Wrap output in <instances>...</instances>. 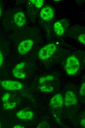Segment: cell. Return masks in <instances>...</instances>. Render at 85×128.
<instances>
[{"mask_svg":"<svg viewBox=\"0 0 85 128\" xmlns=\"http://www.w3.org/2000/svg\"><path fill=\"white\" fill-rule=\"evenodd\" d=\"M25 63L23 62H20L17 64L12 71V74L15 78L20 79L25 78L26 74L24 71Z\"/></svg>","mask_w":85,"mask_h":128,"instance_id":"cell-6","label":"cell"},{"mask_svg":"<svg viewBox=\"0 0 85 128\" xmlns=\"http://www.w3.org/2000/svg\"><path fill=\"white\" fill-rule=\"evenodd\" d=\"M64 103L63 96L60 94H57L54 95L51 99L50 104L54 108H56L61 107Z\"/></svg>","mask_w":85,"mask_h":128,"instance_id":"cell-9","label":"cell"},{"mask_svg":"<svg viewBox=\"0 0 85 128\" xmlns=\"http://www.w3.org/2000/svg\"><path fill=\"white\" fill-rule=\"evenodd\" d=\"M0 86L9 91L18 90L23 87L22 83L18 81L11 80H0Z\"/></svg>","mask_w":85,"mask_h":128,"instance_id":"cell-4","label":"cell"},{"mask_svg":"<svg viewBox=\"0 0 85 128\" xmlns=\"http://www.w3.org/2000/svg\"><path fill=\"white\" fill-rule=\"evenodd\" d=\"M80 64L77 58L73 55L68 57L67 59L65 69L67 73L72 75L75 74L79 69Z\"/></svg>","mask_w":85,"mask_h":128,"instance_id":"cell-1","label":"cell"},{"mask_svg":"<svg viewBox=\"0 0 85 128\" xmlns=\"http://www.w3.org/2000/svg\"><path fill=\"white\" fill-rule=\"evenodd\" d=\"M30 1L38 8L42 7L44 3V1L43 0H31Z\"/></svg>","mask_w":85,"mask_h":128,"instance_id":"cell-15","label":"cell"},{"mask_svg":"<svg viewBox=\"0 0 85 128\" xmlns=\"http://www.w3.org/2000/svg\"><path fill=\"white\" fill-rule=\"evenodd\" d=\"M13 19L16 25L19 27L23 26L26 22L25 14L21 11H19L16 13L13 16Z\"/></svg>","mask_w":85,"mask_h":128,"instance_id":"cell-11","label":"cell"},{"mask_svg":"<svg viewBox=\"0 0 85 128\" xmlns=\"http://www.w3.org/2000/svg\"><path fill=\"white\" fill-rule=\"evenodd\" d=\"M3 62V57L2 54L0 50V67L2 65Z\"/></svg>","mask_w":85,"mask_h":128,"instance_id":"cell-18","label":"cell"},{"mask_svg":"<svg viewBox=\"0 0 85 128\" xmlns=\"http://www.w3.org/2000/svg\"><path fill=\"white\" fill-rule=\"evenodd\" d=\"M13 128H24V127L22 125L17 124L14 126Z\"/></svg>","mask_w":85,"mask_h":128,"instance_id":"cell-20","label":"cell"},{"mask_svg":"<svg viewBox=\"0 0 85 128\" xmlns=\"http://www.w3.org/2000/svg\"><path fill=\"white\" fill-rule=\"evenodd\" d=\"M34 44L33 41L31 39L23 40L18 45L17 48L18 53L21 55L25 54L32 48Z\"/></svg>","mask_w":85,"mask_h":128,"instance_id":"cell-5","label":"cell"},{"mask_svg":"<svg viewBox=\"0 0 85 128\" xmlns=\"http://www.w3.org/2000/svg\"><path fill=\"white\" fill-rule=\"evenodd\" d=\"M39 88L41 91L46 93L52 92L54 90V87L53 86L47 84H41Z\"/></svg>","mask_w":85,"mask_h":128,"instance_id":"cell-13","label":"cell"},{"mask_svg":"<svg viewBox=\"0 0 85 128\" xmlns=\"http://www.w3.org/2000/svg\"><path fill=\"white\" fill-rule=\"evenodd\" d=\"M16 115L20 119L26 120L32 119L33 117V113L31 110L26 108L18 111Z\"/></svg>","mask_w":85,"mask_h":128,"instance_id":"cell-10","label":"cell"},{"mask_svg":"<svg viewBox=\"0 0 85 128\" xmlns=\"http://www.w3.org/2000/svg\"><path fill=\"white\" fill-rule=\"evenodd\" d=\"M64 101L65 105L66 107L75 105L77 102L76 95L73 92L70 91L66 92Z\"/></svg>","mask_w":85,"mask_h":128,"instance_id":"cell-8","label":"cell"},{"mask_svg":"<svg viewBox=\"0 0 85 128\" xmlns=\"http://www.w3.org/2000/svg\"><path fill=\"white\" fill-rule=\"evenodd\" d=\"M3 109L5 110L13 109L19 103V100L14 96H11L8 93L4 94L1 97Z\"/></svg>","mask_w":85,"mask_h":128,"instance_id":"cell-2","label":"cell"},{"mask_svg":"<svg viewBox=\"0 0 85 128\" xmlns=\"http://www.w3.org/2000/svg\"><path fill=\"white\" fill-rule=\"evenodd\" d=\"M53 29L56 34L59 36L62 35L64 32V28L59 21L55 22L53 25Z\"/></svg>","mask_w":85,"mask_h":128,"instance_id":"cell-12","label":"cell"},{"mask_svg":"<svg viewBox=\"0 0 85 128\" xmlns=\"http://www.w3.org/2000/svg\"><path fill=\"white\" fill-rule=\"evenodd\" d=\"M40 15L43 20L49 21L53 17L54 11L51 7L47 6L42 8L40 12Z\"/></svg>","mask_w":85,"mask_h":128,"instance_id":"cell-7","label":"cell"},{"mask_svg":"<svg viewBox=\"0 0 85 128\" xmlns=\"http://www.w3.org/2000/svg\"><path fill=\"white\" fill-rule=\"evenodd\" d=\"M85 34H80L78 37L79 41L83 44H85Z\"/></svg>","mask_w":85,"mask_h":128,"instance_id":"cell-17","label":"cell"},{"mask_svg":"<svg viewBox=\"0 0 85 128\" xmlns=\"http://www.w3.org/2000/svg\"><path fill=\"white\" fill-rule=\"evenodd\" d=\"M2 13V10L0 4V17H1Z\"/></svg>","mask_w":85,"mask_h":128,"instance_id":"cell-21","label":"cell"},{"mask_svg":"<svg viewBox=\"0 0 85 128\" xmlns=\"http://www.w3.org/2000/svg\"><path fill=\"white\" fill-rule=\"evenodd\" d=\"M81 125L84 128H85V118H83L81 121Z\"/></svg>","mask_w":85,"mask_h":128,"instance_id":"cell-19","label":"cell"},{"mask_svg":"<svg viewBox=\"0 0 85 128\" xmlns=\"http://www.w3.org/2000/svg\"><path fill=\"white\" fill-rule=\"evenodd\" d=\"M79 93L81 96H84L85 94V83L84 82L82 84L80 87Z\"/></svg>","mask_w":85,"mask_h":128,"instance_id":"cell-16","label":"cell"},{"mask_svg":"<svg viewBox=\"0 0 85 128\" xmlns=\"http://www.w3.org/2000/svg\"><path fill=\"white\" fill-rule=\"evenodd\" d=\"M54 79V76L51 75H48L44 76L40 78L38 82L39 84L41 85L46 84L51 81Z\"/></svg>","mask_w":85,"mask_h":128,"instance_id":"cell-14","label":"cell"},{"mask_svg":"<svg viewBox=\"0 0 85 128\" xmlns=\"http://www.w3.org/2000/svg\"><path fill=\"white\" fill-rule=\"evenodd\" d=\"M1 127V124L0 123V128Z\"/></svg>","mask_w":85,"mask_h":128,"instance_id":"cell-22","label":"cell"},{"mask_svg":"<svg viewBox=\"0 0 85 128\" xmlns=\"http://www.w3.org/2000/svg\"><path fill=\"white\" fill-rule=\"evenodd\" d=\"M56 49V46L54 44H47L40 49L38 53L39 58L43 60L49 58L55 53Z\"/></svg>","mask_w":85,"mask_h":128,"instance_id":"cell-3","label":"cell"}]
</instances>
